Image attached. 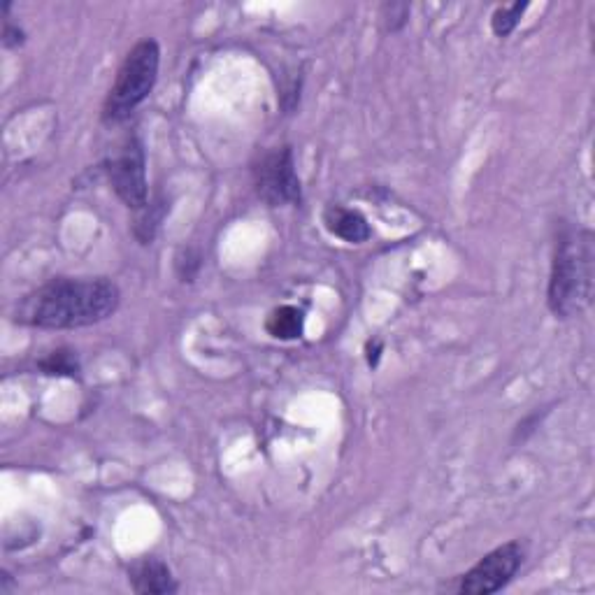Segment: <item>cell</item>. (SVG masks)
Wrapping results in <instances>:
<instances>
[{
    "mask_svg": "<svg viewBox=\"0 0 595 595\" xmlns=\"http://www.w3.org/2000/svg\"><path fill=\"white\" fill-rule=\"evenodd\" d=\"M412 7L407 3H386L382 5V19L384 26L389 33H398L400 28H405L407 21H410Z\"/></svg>",
    "mask_w": 595,
    "mask_h": 595,
    "instance_id": "obj_13",
    "label": "cell"
},
{
    "mask_svg": "<svg viewBox=\"0 0 595 595\" xmlns=\"http://www.w3.org/2000/svg\"><path fill=\"white\" fill-rule=\"evenodd\" d=\"M595 284V240L586 228H563L551 261L547 303L561 319L582 314L591 305Z\"/></svg>",
    "mask_w": 595,
    "mask_h": 595,
    "instance_id": "obj_2",
    "label": "cell"
},
{
    "mask_svg": "<svg viewBox=\"0 0 595 595\" xmlns=\"http://www.w3.org/2000/svg\"><path fill=\"white\" fill-rule=\"evenodd\" d=\"M526 551L519 542H507L503 547L493 549L486 554L470 572L461 577L458 593L465 595H491L498 593L503 586L512 582V577L519 572Z\"/></svg>",
    "mask_w": 595,
    "mask_h": 595,
    "instance_id": "obj_6",
    "label": "cell"
},
{
    "mask_svg": "<svg viewBox=\"0 0 595 595\" xmlns=\"http://www.w3.org/2000/svg\"><path fill=\"white\" fill-rule=\"evenodd\" d=\"M265 331L277 340H298L305 331V312L298 310L293 305H282L277 310L270 312L268 321H265Z\"/></svg>",
    "mask_w": 595,
    "mask_h": 595,
    "instance_id": "obj_9",
    "label": "cell"
},
{
    "mask_svg": "<svg viewBox=\"0 0 595 595\" xmlns=\"http://www.w3.org/2000/svg\"><path fill=\"white\" fill-rule=\"evenodd\" d=\"M175 268H177V275H179V279H182V282H193L200 270V254L191 247L182 249V252L177 254Z\"/></svg>",
    "mask_w": 595,
    "mask_h": 595,
    "instance_id": "obj_14",
    "label": "cell"
},
{
    "mask_svg": "<svg viewBox=\"0 0 595 595\" xmlns=\"http://www.w3.org/2000/svg\"><path fill=\"white\" fill-rule=\"evenodd\" d=\"M24 31H21L19 26H12L10 21H5V28H3V45L7 47V49H12V47H19V45H24Z\"/></svg>",
    "mask_w": 595,
    "mask_h": 595,
    "instance_id": "obj_15",
    "label": "cell"
},
{
    "mask_svg": "<svg viewBox=\"0 0 595 595\" xmlns=\"http://www.w3.org/2000/svg\"><path fill=\"white\" fill-rule=\"evenodd\" d=\"M382 351H384L382 340H370L368 344H365V358H368L370 368H377L379 358H382Z\"/></svg>",
    "mask_w": 595,
    "mask_h": 595,
    "instance_id": "obj_16",
    "label": "cell"
},
{
    "mask_svg": "<svg viewBox=\"0 0 595 595\" xmlns=\"http://www.w3.org/2000/svg\"><path fill=\"white\" fill-rule=\"evenodd\" d=\"M107 177L117 196L131 207L140 212L149 203V186H147V159L145 147L138 135L124 140L119 152L107 161Z\"/></svg>",
    "mask_w": 595,
    "mask_h": 595,
    "instance_id": "obj_5",
    "label": "cell"
},
{
    "mask_svg": "<svg viewBox=\"0 0 595 595\" xmlns=\"http://www.w3.org/2000/svg\"><path fill=\"white\" fill-rule=\"evenodd\" d=\"M121 293L110 279H68L59 277L17 305L14 319L24 326L66 331L93 326L117 312Z\"/></svg>",
    "mask_w": 595,
    "mask_h": 595,
    "instance_id": "obj_1",
    "label": "cell"
},
{
    "mask_svg": "<svg viewBox=\"0 0 595 595\" xmlns=\"http://www.w3.org/2000/svg\"><path fill=\"white\" fill-rule=\"evenodd\" d=\"M526 10H528L526 0H523V3L519 0V3L496 7V12L491 14L493 33H496L498 38H510V35L516 31V26L521 24V17Z\"/></svg>",
    "mask_w": 595,
    "mask_h": 595,
    "instance_id": "obj_12",
    "label": "cell"
},
{
    "mask_svg": "<svg viewBox=\"0 0 595 595\" xmlns=\"http://www.w3.org/2000/svg\"><path fill=\"white\" fill-rule=\"evenodd\" d=\"M168 212V203L163 198H156L152 203H147L145 210H140V217L135 219V238H138L142 245H152L156 238V231H159L163 217Z\"/></svg>",
    "mask_w": 595,
    "mask_h": 595,
    "instance_id": "obj_10",
    "label": "cell"
},
{
    "mask_svg": "<svg viewBox=\"0 0 595 595\" xmlns=\"http://www.w3.org/2000/svg\"><path fill=\"white\" fill-rule=\"evenodd\" d=\"M38 368L49 377H77L80 375V361H77L73 349H56L45 358H40Z\"/></svg>",
    "mask_w": 595,
    "mask_h": 595,
    "instance_id": "obj_11",
    "label": "cell"
},
{
    "mask_svg": "<svg viewBox=\"0 0 595 595\" xmlns=\"http://www.w3.org/2000/svg\"><path fill=\"white\" fill-rule=\"evenodd\" d=\"M252 172L258 198L270 207L296 205L303 200V186H300L291 147H277L272 152H265L254 163Z\"/></svg>",
    "mask_w": 595,
    "mask_h": 595,
    "instance_id": "obj_4",
    "label": "cell"
},
{
    "mask_svg": "<svg viewBox=\"0 0 595 595\" xmlns=\"http://www.w3.org/2000/svg\"><path fill=\"white\" fill-rule=\"evenodd\" d=\"M324 226L328 228V233L344 242H349V245H361V242L370 240L372 235L368 219H365L358 210H349V207H342V205L326 207Z\"/></svg>",
    "mask_w": 595,
    "mask_h": 595,
    "instance_id": "obj_8",
    "label": "cell"
},
{
    "mask_svg": "<svg viewBox=\"0 0 595 595\" xmlns=\"http://www.w3.org/2000/svg\"><path fill=\"white\" fill-rule=\"evenodd\" d=\"M161 66V49L159 42L147 38L140 40L131 52L126 54L124 63L117 70L114 84L107 93L103 105V121L105 124H119L131 117L135 107L145 103L152 93L156 80H159Z\"/></svg>",
    "mask_w": 595,
    "mask_h": 595,
    "instance_id": "obj_3",
    "label": "cell"
},
{
    "mask_svg": "<svg viewBox=\"0 0 595 595\" xmlns=\"http://www.w3.org/2000/svg\"><path fill=\"white\" fill-rule=\"evenodd\" d=\"M128 579L135 593L140 595H166L177 591V582L170 568L159 558H142L128 570Z\"/></svg>",
    "mask_w": 595,
    "mask_h": 595,
    "instance_id": "obj_7",
    "label": "cell"
}]
</instances>
